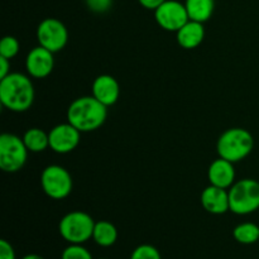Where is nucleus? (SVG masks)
I'll list each match as a JSON object with an SVG mask.
<instances>
[{"instance_id":"obj_1","label":"nucleus","mask_w":259,"mask_h":259,"mask_svg":"<svg viewBox=\"0 0 259 259\" xmlns=\"http://www.w3.org/2000/svg\"><path fill=\"white\" fill-rule=\"evenodd\" d=\"M0 101L15 113L27 111L34 101V88L28 76L10 72L0 80Z\"/></svg>"},{"instance_id":"obj_2","label":"nucleus","mask_w":259,"mask_h":259,"mask_svg":"<svg viewBox=\"0 0 259 259\" xmlns=\"http://www.w3.org/2000/svg\"><path fill=\"white\" fill-rule=\"evenodd\" d=\"M108 116V106L94 96L75 99L67 109V121L81 133L94 132L100 128Z\"/></svg>"},{"instance_id":"obj_3","label":"nucleus","mask_w":259,"mask_h":259,"mask_svg":"<svg viewBox=\"0 0 259 259\" xmlns=\"http://www.w3.org/2000/svg\"><path fill=\"white\" fill-rule=\"evenodd\" d=\"M254 147L253 136L243 128H232L225 131L218 141V154L222 158L233 162H240L250 154Z\"/></svg>"},{"instance_id":"obj_4","label":"nucleus","mask_w":259,"mask_h":259,"mask_svg":"<svg viewBox=\"0 0 259 259\" xmlns=\"http://www.w3.org/2000/svg\"><path fill=\"white\" fill-rule=\"evenodd\" d=\"M95 222L85 211H71L61 219L58 232L70 244H83L93 238Z\"/></svg>"},{"instance_id":"obj_5","label":"nucleus","mask_w":259,"mask_h":259,"mask_svg":"<svg viewBox=\"0 0 259 259\" xmlns=\"http://www.w3.org/2000/svg\"><path fill=\"white\" fill-rule=\"evenodd\" d=\"M230 211L237 215H248L259 209V182L244 179L234 182L229 189Z\"/></svg>"},{"instance_id":"obj_6","label":"nucleus","mask_w":259,"mask_h":259,"mask_svg":"<svg viewBox=\"0 0 259 259\" xmlns=\"http://www.w3.org/2000/svg\"><path fill=\"white\" fill-rule=\"evenodd\" d=\"M28 149L23 138L15 134L4 133L0 136V168L8 174H14L24 167L28 158Z\"/></svg>"},{"instance_id":"obj_7","label":"nucleus","mask_w":259,"mask_h":259,"mask_svg":"<svg viewBox=\"0 0 259 259\" xmlns=\"http://www.w3.org/2000/svg\"><path fill=\"white\" fill-rule=\"evenodd\" d=\"M40 186L48 197L53 200H62L72 191V177L65 167L51 164L40 174Z\"/></svg>"},{"instance_id":"obj_8","label":"nucleus","mask_w":259,"mask_h":259,"mask_svg":"<svg viewBox=\"0 0 259 259\" xmlns=\"http://www.w3.org/2000/svg\"><path fill=\"white\" fill-rule=\"evenodd\" d=\"M37 40L39 46L47 48L51 52H58L67 45V28L56 18H46L37 28Z\"/></svg>"},{"instance_id":"obj_9","label":"nucleus","mask_w":259,"mask_h":259,"mask_svg":"<svg viewBox=\"0 0 259 259\" xmlns=\"http://www.w3.org/2000/svg\"><path fill=\"white\" fill-rule=\"evenodd\" d=\"M156 22L167 32H177L190 20L185 4L177 0H166L154 10Z\"/></svg>"},{"instance_id":"obj_10","label":"nucleus","mask_w":259,"mask_h":259,"mask_svg":"<svg viewBox=\"0 0 259 259\" xmlns=\"http://www.w3.org/2000/svg\"><path fill=\"white\" fill-rule=\"evenodd\" d=\"M81 132L76 129L72 124L63 123L53 126L48 133L50 138V148L60 154H66L72 152L80 143Z\"/></svg>"},{"instance_id":"obj_11","label":"nucleus","mask_w":259,"mask_h":259,"mask_svg":"<svg viewBox=\"0 0 259 259\" xmlns=\"http://www.w3.org/2000/svg\"><path fill=\"white\" fill-rule=\"evenodd\" d=\"M55 66L53 60V52L48 51L47 48L38 46L29 51L25 58V68L30 77L45 78L51 75Z\"/></svg>"},{"instance_id":"obj_12","label":"nucleus","mask_w":259,"mask_h":259,"mask_svg":"<svg viewBox=\"0 0 259 259\" xmlns=\"http://www.w3.org/2000/svg\"><path fill=\"white\" fill-rule=\"evenodd\" d=\"M207 179L212 186L230 189L235 182L234 163L219 157L210 164L207 169Z\"/></svg>"},{"instance_id":"obj_13","label":"nucleus","mask_w":259,"mask_h":259,"mask_svg":"<svg viewBox=\"0 0 259 259\" xmlns=\"http://www.w3.org/2000/svg\"><path fill=\"white\" fill-rule=\"evenodd\" d=\"M201 205L207 212L214 215L225 214L230 210L229 191L217 186H207L201 194Z\"/></svg>"},{"instance_id":"obj_14","label":"nucleus","mask_w":259,"mask_h":259,"mask_svg":"<svg viewBox=\"0 0 259 259\" xmlns=\"http://www.w3.org/2000/svg\"><path fill=\"white\" fill-rule=\"evenodd\" d=\"M93 96L105 106H111L118 101L120 95L119 83L113 76L100 75L93 82Z\"/></svg>"},{"instance_id":"obj_15","label":"nucleus","mask_w":259,"mask_h":259,"mask_svg":"<svg viewBox=\"0 0 259 259\" xmlns=\"http://www.w3.org/2000/svg\"><path fill=\"white\" fill-rule=\"evenodd\" d=\"M177 43L185 50H194L199 47L205 38L204 23L189 20L181 29L176 32Z\"/></svg>"},{"instance_id":"obj_16","label":"nucleus","mask_w":259,"mask_h":259,"mask_svg":"<svg viewBox=\"0 0 259 259\" xmlns=\"http://www.w3.org/2000/svg\"><path fill=\"white\" fill-rule=\"evenodd\" d=\"M190 20L205 23L211 18L215 9V0H186L185 2Z\"/></svg>"},{"instance_id":"obj_17","label":"nucleus","mask_w":259,"mask_h":259,"mask_svg":"<svg viewBox=\"0 0 259 259\" xmlns=\"http://www.w3.org/2000/svg\"><path fill=\"white\" fill-rule=\"evenodd\" d=\"M93 239L99 247L109 248L114 245L118 240V230L115 225L106 220H100L95 223L93 233Z\"/></svg>"},{"instance_id":"obj_18","label":"nucleus","mask_w":259,"mask_h":259,"mask_svg":"<svg viewBox=\"0 0 259 259\" xmlns=\"http://www.w3.org/2000/svg\"><path fill=\"white\" fill-rule=\"evenodd\" d=\"M23 142L29 152L39 153L50 147V138L45 131L39 128H30L23 136Z\"/></svg>"},{"instance_id":"obj_19","label":"nucleus","mask_w":259,"mask_h":259,"mask_svg":"<svg viewBox=\"0 0 259 259\" xmlns=\"http://www.w3.org/2000/svg\"><path fill=\"white\" fill-rule=\"evenodd\" d=\"M233 237L240 244H254L259 240V227L254 223H242L234 228Z\"/></svg>"},{"instance_id":"obj_20","label":"nucleus","mask_w":259,"mask_h":259,"mask_svg":"<svg viewBox=\"0 0 259 259\" xmlns=\"http://www.w3.org/2000/svg\"><path fill=\"white\" fill-rule=\"evenodd\" d=\"M19 40L13 35H5L0 42V56L12 60L19 52Z\"/></svg>"},{"instance_id":"obj_21","label":"nucleus","mask_w":259,"mask_h":259,"mask_svg":"<svg viewBox=\"0 0 259 259\" xmlns=\"http://www.w3.org/2000/svg\"><path fill=\"white\" fill-rule=\"evenodd\" d=\"M61 259H94L93 254L82 244H70L63 249Z\"/></svg>"},{"instance_id":"obj_22","label":"nucleus","mask_w":259,"mask_h":259,"mask_svg":"<svg viewBox=\"0 0 259 259\" xmlns=\"http://www.w3.org/2000/svg\"><path fill=\"white\" fill-rule=\"evenodd\" d=\"M131 259H162V257L156 247L151 244H142L132 252Z\"/></svg>"},{"instance_id":"obj_23","label":"nucleus","mask_w":259,"mask_h":259,"mask_svg":"<svg viewBox=\"0 0 259 259\" xmlns=\"http://www.w3.org/2000/svg\"><path fill=\"white\" fill-rule=\"evenodd\" d=\"M86 7L94 13H105L108 12L109 9L113 5V0H85Z\"/></svg>"},{"instance_id":"obj_24","label":"nucleus","mask_w":259,"mask_h":259,"mask_svg":"<svg viewBox=\"0 0 259 259\" xmlns=\"http://www.w3.org/2000/svg\"><path fill=\"white\" fill-rule=\"evenodd\" d=\"M0 259H17L15 250L8 240H0Z\"/></svg>"},{"instance_id":"obj_25","label":"nucleus","mask_w":259,"mask_h":259,"mask_svg":"<svg viewBox=\"0 0 259 259\" xmlns=\"http://www.w3.org/2000/svg\"><path fill=\"white\" fill-rule=\"evenodd\" d=\"M164 2H166V0H138L139 4L148 10H156L157 8L161 4H163Z\"/></svg>"},{"instance_id":"obj_26","label":"nucleus","mask_w":259,"mask_h":259,"mask_svg":"<svg viewBox=\"0 0 259 259\" xmlns=\"http://www.w3.org/2000/svg\"><path fill=\"white\" fill-rule=\"evenodd\" d=\"M10 73V60L0 56V80Z\"/></svg>"},{"instance_id":"obj_27","label":"nucleus","mask_w":259,"mask_h":259,"mask_svg":"<svg viewBox=\"0 0 259 259\" xmlns=\"http://www.w3.org/2000/svg\"><path fill=\"white\" fill-rule=\"evenodd\" d=\"M22 259H46V258H43L42 255H39V254H27V255H24V257H23Z\"/></svg>"},{"instance_id":"obj_28","label":"nucleus","mask_w":259,"mask_h":259,"mask_svg":"<svg viewBox=\"0 0 259 259\" xmlns=\"http://www.w3.org/2000/svg\"><path fill=\"white\" fill-rule=\"evenodd\" d=\"M99 259H108V258H99Z\"/></svg>"}]
</instances>
